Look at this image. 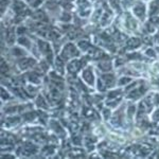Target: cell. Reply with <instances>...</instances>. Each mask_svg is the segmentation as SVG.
Returning a JSON list of instances; mask_svg holds the SVG:
<instances>
[{
  "label": "cell",
  "mask_w": 159,
  "mask_h": 159,
  "mask_svg": "<svg viewBox=\"0 0 159 159\" xmlns=\"http://www.w3.org/2000/svg\"><path fill=\"white\" fill-rule=\"evenodd\" d=\"M133 42V43H129V46H130V47H137V46H139L140 45V40L138 39H136V38H133V39H130Z\"/></svg>",
  "instance_id": "9c48e42d"
},
{
  "label": "cell",
  "mask_w": 159,
  "mask_h": 159,
  "mask_svg": "<svg viewBox=\"0 0 159 159\" xmlns=\"http://www.w3.org/2000/svg\"><path fill=\"white\" fill-rule=\"evenodd\" d=\"M147 54H148V56H151V57H154V56H155V52H154V50L150 49V50H148V51H147Z\"/></svg>",
  "instance_id": "5bb4252c"
},
{
  "label": "cell",
  "mask_w": 159,
  "mask_h": 159,
  "mask_svg": "<svg viewBox=\"0 0 159 159\" xmlns=\"http://www.w3.org/2000/svg\"><path fill=\"white\" fill-rule=\"evenodd\" d=\"M118 93H120V91H115V92H110V93H109V98H114V97L115 96H117V94Z\"/></svg>",
  "instance_id": "2e32d148"
},
{
  "label": "cell",
  "mask_w": 159,
  "mask_h": 159,
  "mask_svg": "<svg viewBox=\"0 0 159 159\" xmlns=\"http://www.w3.org/2000/svg\"><path fill=\"white\" fill-rule=\"evenodd\" d=\"M142 89H140V90H137V89H136V90H133L132 92H130L129 93V97L130 98H135V97H139V96H141V94H142Z\"/></svg>",
  "instance_id": "ba28073f"
},
{
  "label": "cell",
  "mask_w": 159,
  "mask_h": 159,
  "mask_svg": "<svg viewBox=\"0 0 159 159\" xmlns=\"http://www.w3.org/2000/svg\"><path fill=\"white\" fill-rule=\"evenodd\" d=\"M20 65H21V68L25 69V68H29L31 66L35 65V61L32 60V58H27V60H24L20 61Z\"/></svg>",
  "instance_id": "3957f363"
},
{
  "label": "cell",
  "mask_w": 159,
  "mask_h": 159,
  "mask_svg": "<svg viewBox=\"0 0 159 159\" xmlns=\"http://www.w3.org/2000/svg\"><path fill=\"white\" fill-rule=\"evenodd\" d=\"M1 96H2V98H3L4 100L7 99V97H9V96H7V93L6 92V90H4V89H1Z\"/></svg>",
  "instance_id": "9a60e30c"
},
{
  "label": "cell",
  "mask_w": 159,
  "mask_h": 159,
  "mask_svg": "<svg viewBox=\"0 0 159 159\" xmlns=\"http://www.w3.org/2000/svg\"><path fill=\"white\" fill-rule=\"evenodd\" d=\"M99 89H100V90H102V91H103L104 90V89H105V86L104 85H102V81H99Z\"/></svg>",
  "instance_id": "e0dca14e"
},
{
  "label": "cell",
  "mask_w": 159,
  "mask_h": 159,
  "mask_svg": "<svg viewBox=\"0 0 159 159\" xmlns=\"http://www.w3.org/2000/svg\"><path fill=\"white\" fill-rule=\"evenodd\" d=\"M83 78L88 84H92V82H93V75H92L90 70H85V71H84Z\"/></svg>",
  "instance_id": "277c9868"
},
{
  "label": "cell",
  "mask_w": 159,
  "mask_h": 159,
  "mask_svg": "<svg viewBox=\"0 0 159 159\" xmlns=\"http://www.w3.org/2000/svg\"><path fill=\"white\" fill-rule=\"evenodd\" d=\"M88 46H89V43H86V42H81V43H80V47H81L82 49H84V50L87 49V47H88Z\"/></svg>",
  "instance_id": "7c38bea8"
},
{
  "label": "cell",
  "mask_w": 159,
  "mask_h": 159,
  "mask_svg": "<svg viewBox=\"0 0 159 159\" xmlns=\"http://www.w3.org/2000/svg\"><path fill=\"white\" fill-rule=\"evenodd\" d=\"M80 67H81V61H71L70 64L68 65V70L70 71V72H76V71L79 70Z\"/></svg>",
  "instance_id": "7a4b0ae2"
},
{
  "label": "cell",
  "mask_w": 159,
  "mask_h": 159,
  "mask_svg": "<svg viewBox=\"0 0 159 159\" xmlns=\"http://www.w3.org/2000/svg\"><path fill=\"white\" fill-rule=\"evenodd\" d=\"M66 53H68V56H71V55H75L78 52H76L75 48H74L72 45H67V47H66L65 50H64L63 54H66Z\"/></svg>",
  "instance_id": "5b68a950"
},
{
  "label": "cell",
  "mask_w": 159,
  "mask_h": 159,
  "mask_svg": "<svg viewBox=\"0 0 159 159\" xmlns=\"http://www.w3.org/2000/svg\"><path fill=\"white\" fill-rule=\"evenodd\" d=\"M100 68L103 71H108L111 68V65H110V63H101L100 64Z\"/></svg>",
  "instance_id": "8992f818"
},
{
  "label": "cell",
  "mask_w": 159,
  "mask_h": 159,
  "mask_svg": "<svg viewBox=\"0 0 159 159\" xmlns=\"http://www.w3.org/2000/svg\"><path fill=\"white\" fill-rule=\"evenodd\" d=\"M7 71V66L4 61H2V65H1V72L2 73H6Z\"/></svg>",
  "instance_id": "8fae6325"
},
{
  "label": "cell",
  "mask_w": 159,
  "mask_h": 159,
  "mask_svg": "<svg viewBox=\"0 0 159 159\" xmlns=\"http://www.w3.org/2000/svg\"><path fill=\"white\" fill-rule=\"evenodd\" d=\"M130 82V79L129 78H123L119 81V85H125V84L129 83Z\"/></svg>",
  "instance_id": "30bf717a"
},
{
  "label": "cell",
  "mask_w": 159,
  "mask_h": 159,
  "mask_svg": "<svg viewBox=\"0 0 159 159\" xmlns=\"http://www.w3.org/2000/svg\"><path fill=\"white\" fill-rule=\"evenodd\" d=\"M103 80L106 82L107 84H112V81H114V76L111 74H104L103 75Z\"/></svg>",
  "instance_id": "52a82bcc"
},
{
  "label": "cell",
  "mask_w": 159,
  "mask_h": 159,
  "mask_svg": "<svg viewBox=\"0 0 159 159\" xmlns=\"http://www.w3.org/2000/svg\"><path fill=\"white\" fill-rule=\"evenodd\" d=\"M154 119L155 120H159V110H157V111L155 112V115H154Z\"/></svg>",
  "instance_id": "d6986e66"
},
{
  "label": "cell",
  "mask_w": 159,
  "mask_h": 159,
  "mask_svg": "<svg viewBox=\"0 0 159 159\" xmlns=\"http://www.w3.org/2000/svg\"><path fill=\"white\" fill-rule=\"evenodd\" d=\"M134 13H135L136 16H138L139 18L142 19L143 18V15H144V13H145V7H144V6H143V4H138L137 7H135Z\"/></svg>",
  "instance_id": "6da1fadb"
},
{
  "label": "cell",
  "mask_w": 159,
  "mask_h": 159,
  "mask_svg": "<svg viewBox=\"0 0 159 159\" xmlns=\"http://www.w3.org/2000/svg\"><path fill=\"white\" fill-rule=\"evenodd\" d=\"M135 110H136L135 106H130L129 108V110H127V114H129V116L132 117V116H133V114L135 112Z\"/></svg>",
  "instance_id": "4fadbf2b"
},
{
  "label": "cell",
  "mask_w": 159,
  "mask_h": 159,
  "mask_svg": "<svg viewBox=\"0 0 159 159\" xmlns=\"http://www.w3.org/2000/svg\"><path fill=\"white\" fill-rule=\"evenodd\" d=\"M30 79H31V81L34 82V83H38V78H37V76H35V78H34L33 75H31Z\"/></svg>",
  "instance_id": "ac0fdd59"
}]
</instances>
